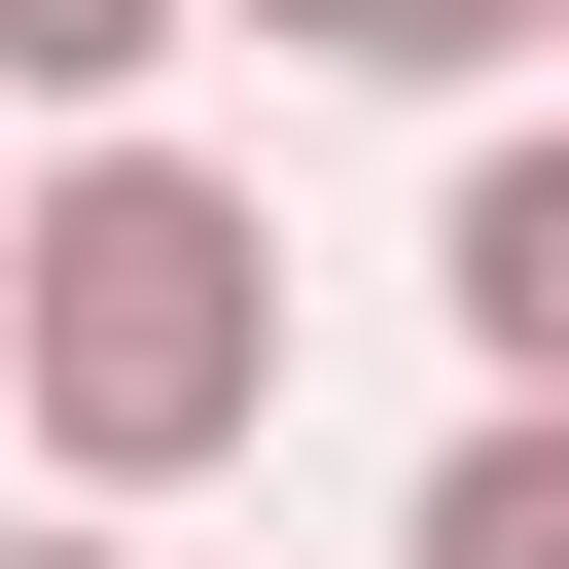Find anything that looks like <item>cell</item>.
<instances>
[{
	"label": "cell",
	"instance_id": "6da1fadb",
	"mask_svg": "<svg viewBox=\"0 0 569 569\" xmlns=\"http://www.w3.org/2000/svg\"><path fill=\"white\" fill-rule=\"evenodd\" d=\"M0 427H36V498H213V462L284 427V213H249L213 142H36Z\"/></svg>",
	"mask_w": 569,
	"mask_h": 569
},
{
	"label": "cell",
	"instance_id": "7a4b0ae2",
	"mask_svg": "<svg viewBox=\"0 0 569 569\" xmlns=\"http://www.w3.org/2000/svg\"><path fill=\"white\" fill-rule=\"evenodd\" d=\"M427 320H462V391H569V107L427 178Z\"/></svg>",
	"mask_w": 569,
	"mask_h": 569
},
{
	"label": "cell",
	"instance_id": "3957f363",
	"mask_svg": "<svg viewBox=\"0 0 569 569\" xmlns=\"http://www.w3.org/2000/svg\"><path fill=\"white\" fill-rule=\"evenodd\" d=\"M391 569H569V391H462V462L391 498Z\"/></svg>",
	"mask_w": 569,
	"mask_h": 569
},
{
	"label": "cell",
	"instance_id": "277c9868",
	"mask_svg": "<svg viewBox=\"0 0 569 569\" xmlns=\"http://www.w3.org/2000/svg\"><path fill=\"white\" fill-rule=\"evenodd\" d=\"M178 36H213V0H0V107H36V142H142Z\"/></svg>",
	"mask_w": 569,
	"mask_h": 569
},
{
	"label": "cell",
	"instance_id": "5b68a950",
	"mask_svg": "<svg viewBox=\"0 0 569 569\" xmlns=\"http://www.w3.org/2000/svg\"><path fill=\"white\" fill-rule=\"evenodd\" d=\"M213 36H284V71H356V107H462L533 0H213Z\"/></svg>",
	"mask_w": 569,
	"mask_h": 569
},
{
	"label": "cell",
	"instance_id": "8992f818",
	"mask_svg": "<svg viewBox=\"0 0 569 569\" xmlns=\"http://www.w3.org/2000/svg\"><path fill=\"white\" fill-rule=\"evenodd\" d=\"M0 569H142V498H36V533H0Z\"/></svg>",
	"mask_w": 569,
	"mask_h": 569
},
{
	"label": "cell",
	"instance_id": "52a82bcc",
	"mask_svg": "<svg viewBox=\"0 0 569 569\" xmlns=\"http://www.w3.org/2000/svg\"><path fill=\"white\" fill-rule=\"evenodd\" d=\"M0 249H36V178H0Z\"/></svg>",
	"mask_w": 569,
	"mask_h": 569
},
{
	"label": "cell",
	"instance_id": "ba28073f",
	"mask_svg": "<svg viewBox=\"0 0 569 569\" xmlns=\"http://www.w3.org/2000/svg\"><path fill=\"white\" fill-rule=\"evenodd\" d=\"M533 36H569V0H533Z\"/></svg>",
	"mask_w": 569,
	"mask_h": 569
}]
</instances>
